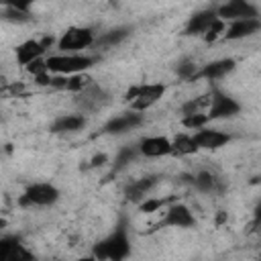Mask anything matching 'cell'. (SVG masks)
Wrapping results in <instances>:
<instances>
[{
    "label": "cell",
    "instance_id": "cell-1",
    "mask_svg": "<svg viewBox=\"0 0 261 261\" xmlns=\"http://www.w3.org/2000/svg\"><path fill=\"white\" fill-rule=\"evenodd\" d=\"M130 253V241L126 237V230L122 226H118L114 232H110L106 239H102L100 243L94 245L92 255L98 261H124Z\"/></svg>",
    "mask_w": 261,
    "mask_h": 261
},
{
    "label": "cell",
    "instance_id": "cell-2",
    "mask_svg": "<svg viewBox=\"0 0 261 261\" xmlns=\"http://www.w3.org/2000/svg\"><path fill=\"white\" fill-rule=\"evenodd\" d=\"M47 71L57 75H77L88 71L94 65V57L82 55V53H57L45 59Z\"/></svg>",
    "mask_w": 261,
    "mask_h": 261
},
{
    "label": "cell",
    "instance_id": "cell-3",
    "mask_svg": "<svg viewBox=\"0 0 261 261\" xmlns=\"http://www.w3.org/2000/svg\"><path fill=\"white\" fill-rule=\"evenodd\" d=\"M59 200V190L53 184L41 181V184H33L24 190V194L20 196L18 204L24 208H45V206H53Z\"/></svg>",
    "mask_w": 261,
    "mask_h": 261
},
{
    "label": "cell",
    "instance_id": "cell-4",
    "mask_svg": "<svg viewBox=\"0 0 261 261\" xmlns=\"http://www.w3.org/2000/svg\"><path fill=\"white\" fill-rule=\"evenodd\" d=\"M165 94V86L163 84H145V86H135L126 92V100L130 102L133 112H141L151 108L153 104H157Z\"/></svg>",
    "mask_w": 261,
    "mask_h": 261
},
{
    "label": "cell",
    "instance_id": "cell-5",
    "mask_svg": "<svg viewBox=\"0 0 261 261\" xmlns=\"http://www.w3.org/2000/svg\"><path fill=\"white\" fill-rule=\"evenodd\" d=\"M94 31L88 27H69L57 39V49L61 53H80L82 49L94 45Z\"/></svg>",
    "mask_w": 261,
    "mask_h": 261
},
{
    "label": "cell",
    "instance_id": "cell-6",
    "mask_svg": "<svg viewBox=\"0 0 261 261\" xmlns=\"http://www.w3.org/2000/svg\"><path fill=\"white\" fill-rule=\"evenodd\" d=\"M216 10V16L218 20L226 22H234V20H245V18H257V8L245 0H230L226 4H220Z\"/></svg>",
    "mask_w": 261,
    "mask_h": 261
},
{
    "label": "cell",
    "instance_id": "cell-7",
    "mask_svg": "<svg viewBox=\"0 0 261 261\" xmlns=\"http://www.w3.org/2000/svg\"><path fill=\"white\" fill-rule=\"evenodd\" d=\"M241 112V104L222 94V92H212V100H210V108H208V120H220V118H232Z\"/></svg>",
    "mask_w": 261,
    "mask_h": 261
},
{
    "label": "cell",
    "instance_id": "cell-8",
    "mask_svg": "<svg viewBox=\"0 0 261 261\" xmlns=\"http://www.w3.org/2000/svg\"><path fill=\"white\" fill-rule=\"evenodd\" d=\"M194 224H196V218H194L192 210H190L186 204H179V202L171 204V206L165 210V214H163V218H161V222H159L161 228H163V226L190 228V226H194Z\"/></svg>",
    "mask_w": 261,
    "mask_h": 261
},
{
    "label": "cell",
    "instance_id": "cell-9",
    "mask_svg": "<svg viewBox=\"0 0 261 261\" xmlns=\"http://www.w3.org/2000/svg\"><path fill=\"white\" fill-rule=\"evenodd\" d=\"M216 20H218V16H216V10H214V8L198 10V12H194V14L188 18V22H186V27H184V35H188V37L206 35L208 29H210Z\"/></svg>",
    "mask_w": 261,
    "mask_h": 261
},
{
    "label": "cell",
    "instance_id": "cell-10",
    "mask_svg": "<svg viewBox=\"0 0 261 261\" xmlns=\"http://www.w3.org/2000/svg\"><path fill=\"white\" fill-rule=\"evenodd\" d=\"M75 102H77V106H80L82 110L92 112V110H100V108L108 102V94H106L102 88L90 84L88 88H84L82 92L75 94Z\"/></svg>",
    "mask_w": 261,
    "mask_h": 261
},
{
    "label": "cell",
    "instance_id": "cell-11",
    "mask_svg": "<svg viewBox=\"0 0 261 261\" xmlns=\"http://www.w3.org/2000/svg\"><path fill=\"white\" fill-rule=\"evenodd\" d=\"M192 137L196 141V147L198 149H206V151H216V149L224 147L230 141V135H226L222 130H216V128H206V126L196 130Z\"/></svg>",
    "mask_w": 261,
    "mask_h": 261
},
{
    "label": "cell",
    "instance_id": "cell-12",
    "mask_svg": "<svg viewBox=\"0 0 261 261\" xmlns=\"http://www.w3.org/2000/svg\"><path fill=\"white\" fill-rule=\"evenodd\" d=\"M139 153L145 155V157H165V155H171V141L167 137H161V135H155V137H143L137 145Z\"/></svg>",
    "mask_w": 261,
    "mask_h": 261
},
{
    "label": "cell",
    "instance_id": "cell-13",
    "mask_svg": "<svg viewBox=\"0 0 261 261\" xmlns=\"http://www.w3.org/2000/svg\"><path fill=\"white\" fill-rule=\"evenodd\" d=\"M143 122V116L139 112H124V114H118L114 118H110L106 124H104V133L108 135H122L126 130H133L137 128L139 124Z\"/></svg>",
    "mask_w": 261,
    "mask_h": 261
},
{
    "label": "cell",
    "instance_id": "cell-14",
    "mask_svg": "<svg viewBox=\"0 0 261 261\" xmlns=\"http://www.w3.org/2000/svg\"><path fill=\"white\" fill-rule=\"evenodd\" d=\"M261 29L259 18H245V20H234L228 27H224V39L226 41H239V39H247L251 35H255Z\"/></svg>",
    "mask_w": 261,
    "mask_h": 261
},
{
    "label": "cell",
    "instance_id": "cell-15",
    "mask_svg": "<svg viewBox=\"0 0 261 261\" xmlns=\"http://www.w3.org/2000/svg\"><path fill=\"white\" fill-rule=\"evenodd\" d=\"M45 51H47V47L43 45V41L29 39V41H24V43H20V45L16 47V61L27 67L29 63L41 59V57L45 55Z\"/></svg>",
    "mask_w": 261,
    "mask_h": 261
},
{
    "label": "cell",
    "instance_id": "cell-16",
    "mask_svg": "<svg viewBox=\"0 0 261 261\" xmlns=\"http://www.w3.org/2000/svg\"><path fill=\"white\" fill-rule=\"evenodd\" d=\"M157 184V177L155 175H147V177H141V179H135L133 184L126 186L124 190V196L128 202H135V204H141L145 198H149L147 194L151 192V188Z\"/></svg>",
    "mask_w": 261,
    "mask_h": 261
},
{
    "label": "cell",
    "instance_id": "cell-17",
    "mask_svg": "<svg viewBox=\"0 0 261 261\" xmlns=\"http://www.w3.org/2000/svg\"><path fill=\"white\" fill-rule=\"evenodd\" d=\"M234 69V61L232 59H216L206 63L202 69L196 71V77H204V80H220L226 73H230Z\"/></svg>",
    "mask_w": 261,
    "mask_h": 261
},
{
    "label": "cell",
    "instance_id": "cell-18",
    "mask_svg": "<svg viewBox=\"0 0 261 261\" xmlns=\"http://www.w3.org/2000/svg\"><path fill=\"white\" fill-rule=\"evenodd\" d=\"M86 126V116L84 114H63L59 118L53 120L51 124V133L59 135V133H73Z\"/></svg>",
    "mask_w": 261,
    "mask_h": 261
},
{
    "label": "cell",
    "instance_id": "cell-19",
    "mask_svg": "<svg viewBox=\"0 0 261 261\" xmlns=\"http://www.w3.org/2000/svg\"><path fill=\"white\" fill-rule=\"evenodd\" d=\"M29 4L24 2H10L6 4L4 12H2V18L8 20V22H27L31 18V12H29Z\"/></svg>",
    "mask_w": 261,
    "mask_h": 261
},
{
    "label": "cell",
    "instance_id": "cell-20",
    "mask_svg": "<svg viewBox=\"0 0 261 261\" xmlns=\"http://www.w3.org/2000/svg\"><path fill=\"white\" fill-rule=\"evenodd\" d=\"M196 151H198V147H196V141L192 135L181 133L171 141V153L173 155H179V157L181 155H194Z\"/></svg>",
    "mask_w": 261,
    "mask_h": 261
},
{
    "label": "cell",
    "instance_id": "cell-21",
    "mask_svg": "<svg viewBox=\"0 0 261 261\" xmlns=\"http://www.w3.org/2000/svg\"><path fill=\"white\" fill-rule=\"evenodd\" d=\"M192 186L198 192H204V194H212V192H216L220 188L218 179L210 171H198L196 175H192Z\"/></svg>",
    "mask_w": 261,
    "mask_h": 261
},
{
    "label": "cell",
    "instance_id": "cell-22",
    "mask_svg": "<svg viewBox=\"0 0 261 261\" xmlns=\"http://www.w3.org/2000/svg\"><path fill=\"white\" fill-rule=\"evenodd\" d=\"M128 35H130V29L128 27H116V29L104 33L102 37H98V45L100 47H114V45L122 43Z\"/></svg>",
    "mask_w": 261,
    "mask_h": 261
},
{
    "label": "cell",
    "instance_id": "cell-23",
    "mask_svg": "<svg viewBox=\"0 0 261 261\" xmlns=\"http://www.w3.org/2000/svg\"><path fill=\"white\" fill-rule=\"evenodd\" d=\"M6 261H37V257H35L33 251H29L20 241H16V243L10 247V251H8V255H6Z\"/></svg>",
    "mask_w": 261,
    "mask_h": 261
},
{
    "label": "cell",
    "instance_id": "cell-24",
    "mask_svg": "<svg viewBox=\"0 0 261 261\" xmlns=\"http://www.w3.org/2000/svg\"><path fill=\"white\" fill-rule=\"evenodd\" d=\"M139 155V149L137 147H122L120 151H118V155H116V159H114V169H120V167H124L126 163H130L135 157Z\"/></svg>",
    "mask_w": 261,
    "mask_h": 261
},
{
    "label": "cell",
    "instance_id": "cell-25",
    "mask_svg": "<svg viewBox=\"0 0 261 261\" xmlns=\"http://www.w3.org/2000/svg\"><path fill=\"white\" fill-rule=\"evenodd\" d=\"M181 124L188 126V128H192V130H200V128H204V126L208 124V116H206V114H200V112L188 114V116H184Z\"/></svg>",
    "mask_w": 261,
    "mask_h": 261
},
{
    "label": "cell",
    "instance_id": "cell-26",
    "mask_svg": "<svg viewBox=\"0 0 261 261\" xmlns=\"http://www.w3.org/2000/svg\"><path fill=\"white\" fill-rule=\"evenodd\" d=\"M196 65L192 63V61H188V59H184V61H179L177 63V67H175V73L179 75V77H184V80H192V77H196Z\"/></svg>",
    "mask_w": 261,
    "mask_h": 261
},
{
    "label": "cell",
    "instance_id": "cell-27",
    "mask_svg": "<svg viewBox=\"0 0 261 261\" xmlns=\"http://www.w3.org/2000/svg\"><path fill=\"white\" fill-rule=\"evenodd\" d=\"M27 69H29V73L35 75V80L41 77V75H45V73H49V71H47V65H45L43 59H37V61H33V63H29Z\"/></svg>",
    "mask_w": 261,
    "mask_h": 261
},
{
    "label": "cell",
    "instance_id": "cell-28",
    "mask_svg": "<svg viewBox=\"0 0 261 261\" xmlns=\"http://www.w3.org/2000/svg\"><path fill=\"white\" fill-rule=\"evenodd\" d=\"M18 239L14 237H0V261H6V255L10 251V247L16 243Z\"/></svg>",
    "mask_w": 261,
    "mask_h": 261
},
{
    "label": "cell",
    "instance_id": "cell-29",
    "mask_svg": "<svg viewBox=\"0 0 261 261\" xmlns=\"http://www.w3.org/2000/svg\"><path fill=\"white\" fill-rule=\"evenodd\" d=\"M220 33H224V22H222V20H216V22H214V24L208 29V33H206L204 37H206V41L210 43V41H214V39H216Z\"/></svg>",
    "mask_w": 261,
    "mask_h": 261
},
{
    "label": "cell",
    "instance_id": "cell-30",
    "mask_svg": "<svg viewBox=\"0 0 261 261\" xmlns=\"http://www.w3.org/2000/svg\"><path fill=\"white\" fill-rule=\"evenodd\" d=\"M165 202H167V200H143L139 206H141L143 212H155V210L161 208Z\"/></svg>",
    "mask_w": 261,
    "mask_h": 261
},
{
    "label": "cell",
    "instance_id": "cell-31",
    "mask_svg": "<svg viewBox=\"0 0 261 261\" xmlns=\"http://www.w3.org/2000/svg\"><path fill=\"white\" fill-rule=\"evenodd\" d=\"M73 261H98L94 255H88V257H77V259H73Z\"/></svg>",
    "mask_w": 261,
    "mask_h": 261
}]
</instances>
